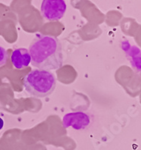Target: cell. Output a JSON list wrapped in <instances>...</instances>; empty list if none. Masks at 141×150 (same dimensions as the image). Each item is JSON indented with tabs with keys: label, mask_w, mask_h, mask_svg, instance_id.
<instances>
[{
	"label": "cell",
	"mask_w": 141,
	"mask_h": 150,
	"mask_svg": "<svg viewBox=\"0 0 141 150\" xmlns=\"http://www.w3.org/2000/svg\"><path fill=\"white\" fill-rule=\"evenodd\" d=\"M31 64L38 69L56 70L63 64L62 47L54 36L38 35L29 47Z\"/></svg>",
	"instance_id": "6da1fadb"
},
{
	"label": "cell",
	"mask_w": 141,
	"mask_h": 150,
	"mask_svg": "<svg viewBox=\"0 0 141 150\" xmlns=\"http://www.w3.org/2000/svg\"><path fill=\"white\" fill-rule=\"evenodd\" d=\"M56 78L49 71L35 69L24 77V86L29 95L45 98L53 93L56 87Z\"/></svg>",
	"instance_id": "7a4b0ae2"
},
{
	"label": "cell",
	"mask_w": 141,
	"mask_h": 150,
	"mask_svg": "<svg viewBox=\"0 0 141 150\" xmlns=\"http://www.w3.org/2000/svg\"><path fill=\"white\" fill-rule=\"evenodd\" d=\"M67 10L64 0H43L41 5V13L49 21H57L63 18Z\"/></svg>",
	"instance_id": "3957f363"
},
{
	"label": "cell",
	"mask_w": 141,
	"mask_h": 150,
	"mask_svg": "<svg viewBox=\"0 0 141 150\" xmlns=\"http://www.w3.org/2000/svg\"><path fill=\"white\" fill-rule=\"evenodd\" d=\"M91 119L84 112H74L67 113L63 118V125L65 128L71 127L75 130H83L89 126Z\"/></svg>",
	"instance_id": "277c9868"
},
{
	"label": "cell",
	"mask_w": 141,
	"mask_h": 150,
	"mask_svg": "<svg viewBox=\"0 0 141 150\" xmlns=\"http://www.w3.org/2000/svg\"><path fill=\"white\" fill-rule=\"evenodd\" d=\"M11 60L14 68L23 69L31 63V56L27 49L17 48L12 52Z\"/></svg>",
	"instance_id": "5b68a950"
},
{
	"label": "cell",
	"mask_w": 141,
	"mask_h": 150,
	"mask_svg": "<svg viewBox=\"0 0 141 150\" xmlns=\"http://www.w3.org/2000/svg\"><path fill=\"white\" fill-rule=\"evenodd\" d=\"M8 59V53L6 50L2 47H0V66L4 65L6 63Z\"/></svg>",
	"instance_id": "8992f818"
},
{
	"label": "cell",
	"mask_w": 141,
	"mask_h": 150,
	"mask_svg": "<svg viewBox=\"0 0 141 150\" xmlns=\"http://www.w3.org/2000/svg\"><path fill=\"white\" fill-rule=\"evenodd\" d=\"M4 126V121L2 118L0 117V130H2Z\"/></svg>",
	"instance_id": "52a82bcc"
}]
</instances>
